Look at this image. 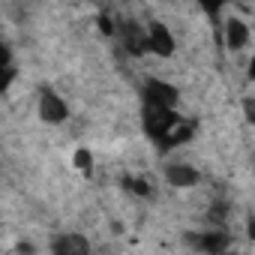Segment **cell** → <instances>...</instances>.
I'll list each match as a JSON object with an SVG mask.
<instances>
[{
  "label": "cell",
  "mask_w": 255,
  "mask_h": 255,
  "mask_svg": "<svg viewBox=\"0 0 255 255\" xmlns=\"http://www.w3.org/2000/svg\"><path fill=\"white\" fill-rule=\"evenodd\" d=\"M120 186L129 192V195H138V198H147V195H150V183H147L144 177H132V174H126V177L120 180Z\"/></svg>",
  "instance_id": "obj_10"
},
{
  "label": "cell",
  "mask_w": 255,
  "mask_h": 255,
  "mask_svg": "<svg viewBox=\"0 0 255 255\" xmlns=\"http://www.w3.org/2000/svg\"><path fill=\"white\" fill-rule=\"evenodd\" d=\"M141 99H144V108H162V111H174L177 102H180V90L162 78H150L141 90Z\"/></svg>",
  "instance_id": "obj_2"
},
{
  "label": "cell",
  "mask_w": 255,
  "mask_h": 255,
  "mask_svg": "<svg viewBox=\"0 0 255 255\" xmlns=\"http://www.w3.org/2000/svg\"><path fill=\"white\" fill-rule=\"evenodd\" d=\"M165 180L174 189H189V186H198L201 183V174L189 162H168L165 165Z\"/></svg>",
  "instance_id": "obj_6"
},
{
  "label": "cell",
  "mask_w": 255,
  "mask_h": 255,
  "mask_svg": "<svg viewBox=\"0 0 255 255\" xmlns=\"http://www.w3.org/2000/svg\"><path fill=\"white\" fill-rule=\"evenodd\" d=\"M51 255H90V243L84 234L66 231L51 240Z\"/></svg>",
  "instance_id": "obj_7"
},
{
  "label": "cell",
  "mask_w": 255,
  "mask_h": 255,
  "mask_svg": "<svg viewBox=\"0 0 255 255\" xmlns=\"http://www.w3.org/2000/svg\"><path fill=\"white\" fill-rule=\"evenodd\" d=\"M222 255H237V252H222Z\"/></svg>",
  "instance_id": "obj_17"
},
{
  "label": "cell",
  "mask_w": 255,
  "mask_h": 255,
  "mask_svg": "<svg viewBox=\"0 0 255 255\" xmlns=\"http://www.w3.org/2000/svg\"><path fill=\"white\" fill-rule=\"evenodd\" d=\"M192 120H186L183 114L174 111H162V108H144V132L165 150L180 147L183 141L192 138Z\"/></svg>",
  "instance_id": "obj_1"
},
{
  "label": "cell",
  "mask_w": 255,
  "mask_h": 255,
  "mask_svg": "<svg viewBox=\"0 0 255 255\" xmlns=\"http://www.w3.org/2000/svg\"><path fill=\"white\" fill-rule=\"evenodd\" d=\"M207 219H210L213 225H222V222L228 219V204H225V201H216V204H210V210H207Z\"/></svg>",
  "instance_id": "obj_12"
},
{
  "label": "cell",
  "mask_w": 255,
  "mask_h": 255,
  "mask_svg": "<svg viewBox=\"0 0 255 255\" xmlns=\"http://www.w3.org/2000/svg\"><path fill=\"white\" fill-rule=\"evenodd\" d=\"M75 168H78L81 174H90V171H93V153H90L87 147H78V150H75Z\"/></svg>",
  "instance_id": "obj_11"
},
{
  "label": "cell",
  "mask_w": 255,
  "mask_h": 255,
  "mask_svg": "<svg viewBox=\"0 0 255 255\" xmlns=\"http://www.w3.org/2000/svg\"><path fill=\"white\" fill-rule=\"evenodd\" d=\"M144 33H147V51H153V54H159V57H171V54H174L177 42H174V33L168 30V24L150 21V24L144 27Z\"/></svg>",
  "instance_id": "obj_5"
},
{
  "label": "cell",
  "mask_w": 255,
  "mask_h": 255,
  "mask_svg": "<svg viewBox=\"0 0 255 255\" xmlns=\"http://www.w3.org/2000/svg\"><path fill=\"white\" fill-rule=\"evenodd\" d=\"M243 111H246V123H255V105H252V99L243 102Z\"/></svg>",
  "instance_id": "obj_15"
},
{
  "label": "cell",
  "mask_w": 255,
  "mask_h": 255,
  "mask_svg": "<svg viewBox=\"0 0 255 255\" xmlns=\"http://www.w3.org/2000/svg\"><path fill=\"white\" fill-rule=\"evenodd\" d=\"M117 30H120V36H123V48L129 51V54H147V33H144V27L126 21V24L117 27Z\"/></svg>",
  "instance_id": "obj_9"
},
{
  "label": "cell",
  "mask_w": 255,
  "mask_h": 255,
  "mask_svg": "<svg viewBox=\"0 0 255 255\" xmlns=\"http://www.w3.org/2000/svg\"><path fill=\"white\" fill-rule=\"evenodd\" d=\"M66 117H69V108L63 96H57L51 87H39V120H45L48 126H57Z\"/></svg>",
  "instance_id": "obj_3"
},
{
  "label": "cell",
  "mask_w": 255,
  "mask_h": 255,
  "mask_svg": "<svg viewBox=\"0 0 255 255\" xmlns=\"http://www.w3.org/2000/svg\"><path fill=\"white\" fill-rule=\"evenodd\" d=\"M9 60H12V54H9V48H6V42H3V39H0V69H6V66H12Z\"/></svg>",
  "instance_id": "obj_13"
},
{
  "label": "cell",
  "mask_w": 255,
  "mask_h": 255,
  "mask_svg": "<svg viewBox=\"0 0 255 255\" xmlns=\"http://www.w3.org/2000/svg\"><path fill=\"white\" fill-rule=\"evenodd\" d=\"M18 252H21V255H33V246H30V243H18Z\"/></svg>",
  "instance_id": "obj_16"
},
{
  "label": "cell",
  "mask_w": 255,
  "mask_h": 255,
  "mask_svg": "<svg viewBox=\"0 0 255 255\" xmlns=\"http://www.w3.org/2000/svg\"><path fill=\"white\" fill-rule=\"evenodd\" d=\"M99 30H102V33H117V24H114L108 15H99Z\"/></svg>",
  "instance_id": "obj_14"
},
{
  "label": "cell",
  "mask_w": 255,
  "mask_h": 255,
  "mask_svg": "<svg viewBox=\"0 0 255 255\" xmlns=\"http://www.w3.org/2000/svg\"><path fill=\"white\" fill-rule=\"evenodd\" d=\"M186 237H189V243H192L198 252H204V255H222V252H228V246H231V237H228V231H222V228H207V231L186 234Z\"/></svg>",
  "instance_id": "obj_4"
},
{
  "label": "cell",
  "mask_w": 255,
  "mask_h": 255,
  "mask_svg": "<svg viewBox=\"0 0 255 255\" xmlns=\"http://www.w3.org/2000/svg\"><path fill=\"white\" fill-rule=\"evenodd\" d=\"M225 45H228L231 51H243V48L249 45V24H246L243 18L231 15V18L225 21Z\"/></svg>",
  "instance_id": "obj_8"
}]
</instances>
